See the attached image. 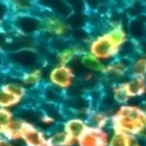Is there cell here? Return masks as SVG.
I'll list each match as a JSON object with an SVG mask.
<instances>
[{"label":"cell","instance_id":"6da1fadb","mask_svg":"<svg viewBox=\"0 0 146 146\" xmlns=\"http://www.w3.org/2000/svg\"><path fill=\"white\" fill-rule=\"evenodd\" d=\"M146 115L142 107L133 104L120 105L110 116L109 127L112 131H120L142 138L145 133Z\"/></svg>","mask_w":146,"mask_h":146},{"label":"cell","instance_id":"7a4b0ae2","mask_svg":"<svg viewBox=\"0 0 146 146\" xmlns=\"http://www.w3.org/2000/svg\"><path fill=\"white\" fill-rule=\"evenodd\" d=\"M5 62L9 67L15 68L20 72L28 71L40 67L42 58L35 48L23 49L5 53Z\"/></svg>","mask_w":146,"mask_h":146},{"label":"cell","instance_id":"3957f363","mask_svg":"<svg viewBox=\"0 0 146 146\" xmlns=\"http://www.w3.org/2000/svg\"><path fill=\"white\" fill-rule=\"evenodd\" d=\"M10 27L16 34L27 37H35L42 31V20L32 14L13 15L9 20Z\"/></svg>","mask_w":146,"mask_h":146},{"label":"cell","instance_id":"277c9868","mask_svg":"<svg viewBox=\"0 0 146 146\" xmlns=\"http://www.w3.org/2000/svg\"><path fill=\"white\" fill-rule=\"evenodd\" d=\"M87 46V52L96 56L103 63L111 62L118 56V49L114 46V44L104 32L94 36Z\"/></svg>","mask_w":146,"mask_h":146},{"label":"cell","instance_id":"5b68a950","mask_svg":"<svg viewBox=\"0 0 146 146\" xmlns=\"http://www.w3.org/2000/svg\"><path fill=\"white\" fill-rule=\"evenodd\" d=\"M75 79L76 76L69 65L56 64L51 68L48 74V84L63 94L74 84Z\"/></svg>","mask_w":146,"mask_h":146},{"label":"cell","instance_id":"8992f818","mask_svg":"<svg viewBox=\"0 0 146 146\" xmlns=\"http://www.w3.org/2000/svg\"><path fill=\"white\" fill-rule=\"evenodd\" d=\"M131 60L126 58H116L104 64L100 76L109 84H117L123 82V79L128 77L129 66Z\"/></svg>","mask_w":146,"mask_h":146},{"label":"cell","instance_id":"52a82bcc","mask_svg":"<svg viewBox=\"0 0 146 146\" xmlns=\"http://www.w3.org/2000/svg\"><path fill=\"white\" fill-rule=\"evenodd\" d=\"M20 140L23 146H47V135L38 126L23 122Z\"/></svg>","mask_w":146,"mask_h":146},{"label":"cell","instance_id":"ba28073f","mask_svg":"<svg viewBox=\"0 0 146 146\" xmlns=\"http://www.w3.org/2000/svg\"><path fill=\"white\" fill-rule=\"evenodd\" d=\"M109 136L105 129L88 127L77 140V146H107Z\"/></svg>","mask_w":146,"mask_h":146},{"label":"cell","instance_id":"9c48e42d","mask_svg":"<svg viewBox=\"0 0 146 146\" xmlns=\"http://www.w3.org/2000/svg\"><path fill=\"white\" fill-rule=\"evenodd\" d=\"M86 120L80 117H71L62 122V129L72 140L77 141L88 129Z\"/></svg>","mask_w":146,"mask_h":146},{"label":"cell","instance_id":"30bf717a","mask_svg":"<svg viewBox=\"0 0 146 146\" xmlns=\"http://www.w3.org/2000/svg\"><path fill=\"white\" fill-rule=\"evenodd\" d=\"M110 116H111V114L107 113L106 111L96 108V109H92L88 113L85 120H86L89 127L105 129L107 127H109Z\"/></svg>","mask_w":146,"mask_h":146},{"label":"cell","instance_id":"8fae6325","mask_svg":"<svg viewBox=\"0 0 146 146\" xmlns=\"http://www.w3.org/2000/svg\"><path fill=\"white\" fill-rule=\"evenodd\" d=\"M125 28L129 39L138 43H142L145 36V23L142 18L129 19Z\"/></svg>","mask_w":146,"mask_h":146},{"label":"cell","instance_id":"7c38bea8","mask_svg":"<svg viewBox=\"0 0 146 146\" xmlns=\"http://www.w3.org/2000/svg\"><path fill=\"white\" fill-rule=\"evenodd\" d=\"M19 81L22 83L27 90L38 89L44 84L43 82V70L41 67L28 70L22 73Z\"/></svg>","mask_w":146,"mask_h":146},{"label":"cell","instance_id":"4fadbf2b","mask_svg":"<svg viewBox=\"0 0 146 146\" xmlns=\"http://www.w3.org/2000/svg\"><path fill=\"white\" fill-rule=\"evenodd\" d=\"M78 60L80 63L82 64L85 69L87 71H90L93 73H96V74H100L102 72V69L104 67V64L102 62H100V60L91 55L90 53H88L87 51L83 52L79 56Z\"/></svg>","mask_w":146,"mask_h":146},{"label":"cell","instance_id":"5bb4252c","mask_svg":"<svg viewBox=\"0 0 146 146\" xmlns=\"http://www.w3.org/2000/svg\"><path fill=\"white\" fill-rule=\"evenodd\" d=\"M124 84L131 100L142 98L145 95V78H129L124 81Z\"/></svg>","mask_w":146,"mask_h":146},{"label":"cell","instance_id":"9a60e30c","mask_svg":"<svg viewBox=\"0 0 146 146\" xmlns=\"http://www.w3.org/2000/svg\"><path fill=\"white\" fill-rule=\"evenodd\" d=\"M104 33L107 35L108 38L111 40V42L118 50L127 40L129 39L128 34H127L125 25H116V27H107Z\"/></svg>","mask_w":146,"mask_h":146},{"label":"cell","instance_id":"2e32d148","mask_svg":"<svg viewBox=\"0 0 146 146\" xmlns=\"http://www.w3.org/2000/svg\"><path fill=\"white\" fill-rule=\"evenodd\" d=\"M146 60L143 55L136 56L129 63L128 78H145Z\"/></svg>","mask_w":146,"mask_h":146},{"label":"cell","instance_id":"e0dca14e","mask_svg":"<svg viewBox=\"0 0 146 146\" xmlns=\"http://www.w3.org/2000/svg\"><path fill=\"white\" fill-rule=\"evenodd\" d=\"M0 89L9 93L10 95L18 98L19 100H21L22 101H23V100H25L27 95V89L20 81H16V80L5 82L0 87Z\"/></svg>","mask_w":146,"mask_h":146},{"label":"cell","instance_id":"ac0fdd59","mask_svg":"<svg viewBox=\"0 0 146 146\" xmlns=\"http://www.w3.org/2000/svg\"><path fill=\"white\" fill-rule=\"evenodd\" d=\"M111 95L116 104L119 105V106L127 104L131 100V98H129L126 87H125L124 81L111 85Z\"/></svg>","mask_w":146,"mask_h":146},{"label":"cell","instance_id":"d6986e66","mask_svg":"<svg viewBox=\"0 0 146 146\" xmlns=\"http://www.w3.org/2000/svg\"><path fill=\"white\" fill-rule=\"evenodd\" d=\"M23 124V121H21V120H19L17 118H14L12 123L9 125V127L4 131L2 136H4V137L7 138L8 140L12 141V142L20 140V135H21Z\"/></svg>","mask_w":146,"mask_h":146},{"label":"cell","instance_id":"ffe728a7","mask_svg":"<svg viewBox=\"0 0 146 146\" xmlns=\"http://www.w3.org/2000/svg\"><path fill=\"white\" fill-rule=\"evenodd\" d=\"M22 102L23 101L18 98L0 89V108H6L11 110L12 108L18 107Z\"/></svg>","mask_w":146,"mask_h":146},{"label":"cell","instance_id":"44dd1931","mask_svg":"<svg viewBox=\"0 0 146 146\" xmlns=\"http://www.w3.org/2000/svg\"><path fill=\"white\" fill-rule=\"evenodd\" d=\"M15 118L14 113L10 109L0 108V135H3L4 131H6L9 125Z\"/></svg>","mask_w":146,"mask_h":146},{"label":"cell","instance_id":"7402d4cb","mask_svg":"<svg viewBox=\"0 0 146 146\" xmlns=\"http://www.w3.org/2000/svg\"><path fill=\"white\" fill-rule=\"evenodd\" d=\"M127 135H128L120 131H112V135L108 140L107 146H126Z\"/></svg>","mask_w":146,"mask_h":146},{"label":"cell","instance_id":"603a6c76","mask_svg":"<svg viewBox=\"0 0 146 146\" xmlns=\"http://www.w3.org/2000/svg\"><path fill=\"white\" fill-rule=\"evenodd\" d=\"M126 146H142L141 144V138L135 135H127Z\"/></svg>","mask_w":146,"mask_h":146},{"label":"cell","instance_id":"cb8c5ba5","mask_svg":"<svg viewBox=\"0 0 146 146\" xmlns=\"http://www.w3.org/2000/svg\"><path fill=\"white\" fill-rule=\"evenodd\" d=\"M0 146H15V144L12 141L5 138L4 136L0 135Z\"/></svg>","mask_w":146,"mask_h":146},{"label":"cell","instance_id":"d4e9b609","mask_svg":"<svg viewBox=\"0 0 146 146\" xmlns=\"http://www.w3.org/2000/svg\"><path fill=\"white\" fill-rule=\"evenodd\" d=\"M0 54H4V50H3V47L0 45Z\"/></svg>","mask_w":146,"mask_h":146}]
</instances>
